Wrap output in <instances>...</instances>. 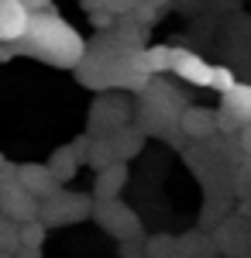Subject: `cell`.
I'll return each instance as SVG.
<instances>
[{"label": "cell", "instance_id": "cell-1", "mask_svg": "<svg viewBox=\"0 0 251 258\" xmlns=\"http://www.w3.org/2000/svg\"><path fill=\"white\" fill-rule=\"evenodd\" d=\"M18 52H28L35 59L76 69L79 62L86 59V41H83V35H79L69 21H62L58 14L45 11V14H31L28 35L18 45Z\"/></svg>", "mask_w": 251, "mask_h": 258}, {"label": "cell", "instance_id": "cell-2", "mask_svg": "<svg viewBox=\"0 0 251 258\" xmlns=\"http://www.w3.org/2000/svg\"><path fill=\"white\" fill-rule=\"evenodd\" d=\"M0 214H4V220H11V224L21 227V224L38 220L41 207L18 179H4V182H0Z\"/></svg>", "mask_w": 251, "mask_h": 258}, {"label": "cell", "instance_id": "cell-3", "mask_svg": "<svg viewBox=\"0 0 251 258\" xmlns=\"http://www.w3.org/2000/svg\"><path fill=\"white\" fill-rule=\"evenodd\" d=\"M31 24V7L21 0H0V41L21 45Z\"/></svg>", "mask_w": 251, "mask_h": 258}, {"label": "cell", "instance_id": "cell-4", "mask_svg": "<svg viewBox=\"0 0 251 258\" xmlns=\"http://www.w3.org/2000/svg\"><path fill=\"white\" fill-rule=\"evenodd\" d=\"M220 127H241V124H251V83H237L231 93H224V110H220Z\"/></svg>", "mask_w": 251, "mask_h": 258}, {"label": "cell", "instance_id": "cell-5", "mask_svg": "<svg viewBox=\"0 0 251 258\" xmlns=\"http://www.w3.org/2000/svg\"><path fill=\"white\" fill-rule=\"evenodd\" d=\"M179 80L186 83H196V86H210V76H213V66L203 55H196L190 48H172V69Z\"/></svg>", "mask_w": 251, "mask_h": 258}, {"label": "cell", "instance_id": "cell-6", "mask_svg": "<svg viewBox=\"0 0 251 258\" xmlns=\"http://www.w3.org/2000/svg\"><path fill=\"white\" fill-rule=\"evenodd\" d=\"M18 182L35 200H52L58 193V179L52 176L48 165H21L18 169Z\"/></svg>", "mask_w": 251, "mask_h": 258}, {"label": "cell", "instance_id": "cell-7", "mask_svg": "<svg viewBox=\"0 0 251 258\" xmlns=\"http://www.w3.org/2000/svg\"><path fill=\"white\" fill-rule=\"evenodd\" d=\"M179 124H182V131H186L190 138H210L213 131L220 127L217 114L203 110V107H186V110H182V117H179Z\"/></svg>", "mask_w": 251, "mask_h": 258}, {"label": "cell", "instance_id": "cell-8", "mask_svg": "<svg viewBox=\"0 0 251 258\" xmlns=\"http://www.w3.org/2000/svg\"><path fill=\"white\" fill-rule=\"evenodd\" d=\"M124 182H128V169L117 162L110 169H100V179H97V186H93V193H97V200H103V203H114V197L124 189Z\"/></svg>", "mask_w": 251, "mask_h": 258}, {"label": "cell", "instance_id": "cell-9", "mask_svg": "<svg viewBox=\"0 0 251 258\" xmlns=\"http://www.w3.org/2000/svg\"><path fill=\"white\" fill-rule=\"evenodd\" d=\"M141 66L148 76H158V73H169L172 69V45H152L141 52Z\"/></svg>", "mask_w": 251, "mask_h": 258}, {"label": "cell", "instance_id": "cell-10", "mask_svg": "<svg viewBox=\"0 0 251 258\" xmlns=\"http://www.w3.org/2000/svg\"><path fill=\"white\" fill-rule=\"evenodd\" d=\"M79 159H83L79 152H73V148H62V152H58L55 159L48 162V169H52V176H55L58 182H66V179H69V176H73V172H76Z\"/></svg>", "mask_w": 251, "mask_h": 258}, {"label": "cell", "instance_id": "cell-11", "mask_svg": "<svg viewBox=\"0 0 251 258\" xmlns=\"http://www.w3.org/2000/svg\"><path fill=\"white\" fill-rule=\"evenodd\" d=\"M18 244L24 251H38L45 244V224L41 220H31V224H21L18 227Z\"/></svg>", "mask_w": 251, "mask_h": 258}, {"label": "cell", "instance_id": "cell-12", "mask_svg": "<svg viewBox=\"0 0 251 258\" xmlns=\"http://www.w3.org/2000/svg\"><path fill=\"white\" fill-rule=\"evenodd\" d=\"M234 86H237V80H234V69H227V66H213L210 90H217V93L224 97V93H231Z\"/></svg>", "mask_w": 251, "mask_h": 258}]
</instances>
